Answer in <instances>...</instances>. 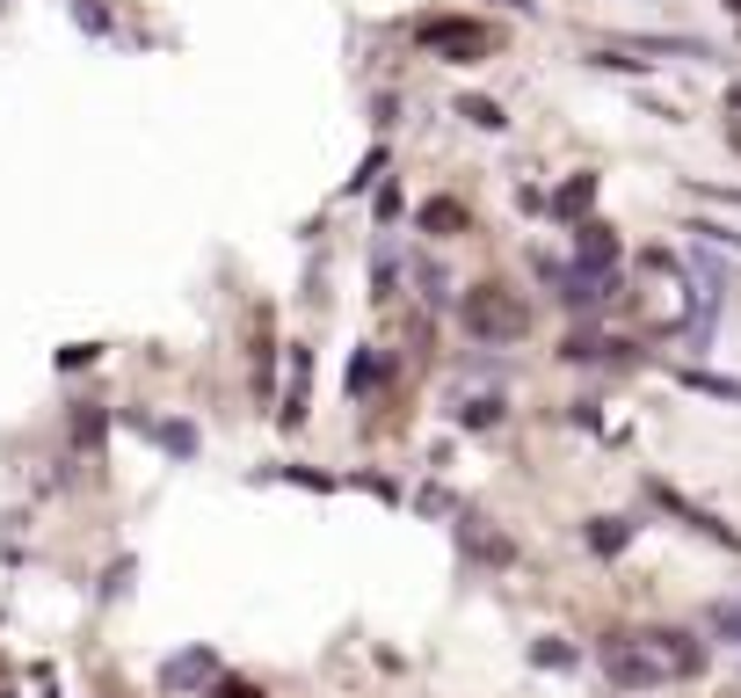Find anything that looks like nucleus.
I'll return each instance as SVG.
<instances>
[{
	"mask_svg": "<svg viewBox=\"0 0 741 698\" xmlns=\"http://www.w3.org/2000/svg\"><path fill=\"white\" fill-rule=\"evenodd\" d=\"M698 197H706V204H727V211H741V190H712V182H698Z\"/></svg>",
	"mask_w": 741,
	"mask_h": 698,
	"instance_id": "obj_20",
	"label": "nucleus"
},
{
	"mask_svg": "<svg viewBox=\"0 0 741 698\" xmlns=\"http://www.w3.org/2000/svg\"><path fill=\"white\" fill-rule=\"evenodd\" d=\"M414 277H422V298H430V306H444V298H451V284H444L436 262H414Z\"/></svg>",
	"mask_w": 741,
	"mask_h": 698,
	"instance_id": "obj_18",
	"label": "nucleus"
},
{
	"mask_svg": "<svg viewBox=\"0 0 741 698\" xmlns=\"http://www.w3.org/2000/svg\"><path fill=\"white\" fill-rule=\"evenodd\" d=\"M706 626L720 633V641H734V647H741V596H727V604H712V611H706Z\"/></svg>",
	"mask_w": 741,
	"mask_h": 698,
	"instance_id": "obj_14",
	"label": "nucleus"
},
{
	"mask_svg": "<svg viewBox=\"0 0 741 698\" xmlns=\"http://www.w3.org/2000/svg\"><path fill=\"white\" fill-rule=\"evenodd\" d=\"M604 677L618 684V691H655V684H669L676 669H669V655L639 633V641H611L604 647Z\"/></svg>",
	"mask_w": 741,
	"mask_h": 698,
	"instance_id": "obj_3",
	"label": "nucleus"
},
{
	"mask_svg": "<svg viewBox=\"0 0 741 698\" xmlns=\"http://www.w3.org/2000/svg\"><path fill=\"white\" fill-rule=\"evenodd\" d=\"M73 15H81L87 30H109V15H103V8H95V0H73Z\"/></svg>",
	"mask_w": 741,
	"mask_h": 698,
	"instance_id": "obj_21",
	"label": "nucleus"
},
{
	"mask_svg": "<svg viewBox=\"0 0 741 698\" xmlns=\"http://www.w3.org/2000/svg\"><path fill=\"white\" fill-rule=\"evenodd\" d=\"M509 8H531V0H509Z\"/></svg>",
	"mask_w": 741,
	"mask_h": 698,
	"instance_id": "obj_24",
	"label": "nucleus"
},
{
	"mask_svg": "<svg viewBox=\"0 0 741 698\" xmlns=\"http://www.w3.org/2000/svg\"><path fill=\"white\" fill-rule=\"evenodd\" d=\"M574 269H582V277H618V233L596 226V219L574 226Z\"/></svg>",
	"mask_w": 741,
	"mask_h": 698,
	"instance_id": "obj_4",
	"label": "nucleus"
},
{
	"mask_svg": "<svg viewBox=\"0 0 741 698\" xmlns=\"http://www.w3.org/2000/svg\"><path fill=\"white\" fill-rule=\"evenodd\" d=\"M698 233H712L720 247H741V233H734V226H698Z\"/></svg>",
	"mask_w": 741,
	"mask_h": 698,
	"instance_id": "obj_23",
	"label": "nucleus"
},
{
	"mask_svg": "<svg viewBox=\"0 0 741 698\" xmlns=\"http://www.w3.org/2000/svg\"><path fill=\"white\" fill-rule=\"evenodd\" d=\"M458 117H466L473 131H501V124H509V117H501V103H487V95H466V103H458Z\"/></svg>",
	"mask_w": 741,
	"mask_h": 698,
	"instance_id": "obj_13",
	"label": "nucleus"
},
{
	"mask_svg": "<svg viewBox=\"0 0 741 698\" xmlns=\"http://www.w3.org/2000/svg\"><path fill=\"white\" fill-rule=\"evenodd\" d=\"M414 44L430 59H444V66H480V59H495V30H487V22H466V15H430L414 30Z\"/></svg>",
	"mask_w": 741,
	"mask_h": 698,
	"instance_id": "obj_2",
	"label": "nucleus"
},
{
	"mask_svg": "<svg viewBox=\"0 0 741 698\" xmlns=\"http://www.w3.org/2000/svg\"><path fill=\"white\" fill-rule=\"evenodd\" d=\"M676 379H684L690 393H706V401H727V408H741V379H720V371H676Z\"/></svg>",
	"mask_w": 741,
	"mask_h": 698,
	"instance_id": "obj_10",
	"label": "nucleus"
},
{
	"mask_svg": "<svg viewBox=\"0 0 741 698\" xmlns=\"http://www.w3.org/2000/svg\"><path fill=\"white\" fill-rule=\"evenodd\" d=\"M211 669H219V655H211V647H190V655H174V663L160 669V684H168V691H190V684H204Z\"/></svg>",
	"mask_w": 741,
	"mask_h": 698,
	"instance_id": "obj_6",
	"label": "nucleus"
},
{
	"mask_svg": "<svg viewBox=\"0 0 741 698\" xmlns=\"http://www.w3.org/2000/svg\"><path fill=\"white\" fill-rule=\"evenodd\" d=\"M596 204V174H568L560 190H552V219H582Z\"/></svg>",
	"mask_w": 741,
	"mask_h": 698,
	"instance_id": "obj_8",
	"label": "nucleus"
},
{
	"mask_svg": "<svg viewBox=\"0 0 741 698\" xmlns=\"http://www.w3.org/2000/svg\"><path fill=\"white\" fill-rule=\"evenodd\" d=\"M466 226V204H458V197H430V204H422V233H458Z\"/></svg>",
	"mask_w": 741,
	"mask_h": 698,
	"instance_id": "obj_11",
	"label": "nucleus"
},
{
	"mask_svg": "<svg viewBox=\"0 0 741 698\" xmlns=\"http://www.w3.org/2000/svg\"><path fill=\"white\" fill-rule=\"evenodd\" d=\"M458 422H466V430H487V422H501V393H473V401L458 408Z\"/></svg>",
	"mask_w": 741,
	"mask_h": 698,
	"instance_id": "obj_16",
	"label": "nucleus"
},
{
	"mask_svg": "<svg viewBox=\"0 0 741 698\" xmlns=\"http://www.w3.org/2000/svg\"><path fill=\"white\" fill-rule=\"evenodd\" d=\"M306 415V349H292V401H284V422Z\"/></svg>",
	"mask_w": 741,
	"mask_h": 698,
	"instance_id": "obj_17",
	"label": "nucleus"
},
{
	"mask_svg": "<svg viewBox=\"0 0 741 698\" xmlns=\"http://www.w3.org/2000/svg\"><path fill=\"white\" fill-rule=\"evenodd\" d=\"M647 495H655V503H661V509H669V517H684V524H690V531H706V539H712V546H727V553H741V539H734V531H727V524H720V517H712V509H698V503H684V495H676V488H669V480H655V488H647Z\"/></svg>",
	"mask_w": 741,
	"mask_h": 698,
	"instance_id": "obj_5",
	"label": "nucleus"
},
{
	"mask_svg": "<svg viewBox=\"0 0 741 698\" xmlns=\"http://www.w3.org/2000/svg\"><path fill=\"white\" fill-rule=\"evenodd\" d=\"M531 663H538V669H568V663H574V647H568V641H538V647H531Z\"/></svg>",
	"mask_w": 741,
	"mask_h": 698,
	"instance_id": "obj_19",
	"label": "nucleus"
},
{
	"mask_svg": "<svg viewBox=\"0 0 741 698\" xmlns=\"http://www.w3.org/2000/svg\"><path fill=\"white\" fill-rule=\"evenodd\" d=\"M458 314H466V335L473 342H523L531 335V306H523L517 292H501V284H473L466 298H458Z\"/></svg>",
	"mask_w": 741,
	"mask_h": 698,
	"instance_id": "obj_1",
	"label": "nucleus"
},
{
	"mask_svg": "<svg viewBox=\"0 0 741 698\" xmlns=\"http://www.w3.org/2000/svg\"><path fill=\"white\" fill-rule=\"evenodd\" d=\"M379 357H371V349H357V357H349V401H363V393H371V379H379Z\"/></svg>",
	"mask_w": 741,
	"mask_h": 698,
	"instance_id": "obj_15",
	"label": "nucleus"
},
{
	"mask_svg": "<svg viewBox=\"0 0 741 698\" xmlns=\"http://www.w3.org/2000/svg\"><path fill=\"white\" fill-rule=\"evenodd\" d=\"M211 698H262V691H255V684H219Z\"/></svg>",
	"mask_w": 741,
	"mask_h": 698,
	"instance_id": "obj_22",
	"label": "nucleus"
},
{
	"mask_svg": "<svg viewBox=\"0 0 741 698\" xmlns=\"http://www.w3.org/2000/svg\"><path fill=\"white\" fill-rule=\"evenodd\" d=\"M589 546H596V553H625V546H633V524L625 517H596L589 524Z\"/></svg>",
	"mask_w": 741,
	"mask_h": 698,
	"instance_id": "obj_12",
	"label": "nucleus"
},
{
	"mask_svg": "<svg viewBox=\"0 0 741 698\" xmlns=\"http://www.w3.org/2000/svg\"><path fill=\"white\" fill-rule=\"evenodd\" d=\"M633 52H655V59H720L706 36H625Z\"/></svg>",
	"mask_w": 741,
	"mask_h": 698,
	"instance_id": "obj_7",
	"label": "nucleus"
},
{
	"mask_svg": "<svg viewBox=\"0 0 741 698\" xmlns=\"http://www.w3.org/2000/svg\"><path fill=\"white\" fill-rule=\"evenodd\" d=\"M131 422L154 436L160 452H174V458H190V452H197V430H190V422H154V415H131Z\"/></svg>",
	"mask_w": 741,
	"mask_h": 698,
	"instance_id": "obj_9",
	"label": "nucleus"
}]
</instances>
